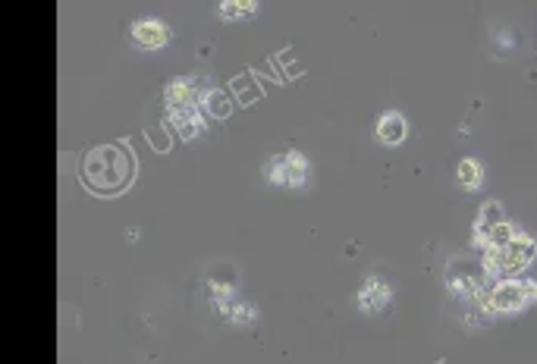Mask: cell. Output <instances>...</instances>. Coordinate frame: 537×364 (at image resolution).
<instances>
[{
	"label": "cell",
	"mask_w": 537,
	"mask_h": 364,
	"mask_svg": "<svg viewBox=\"0 0 537 364\" xmlns=\"http://www.w3.org/2000/svg\"><path fill=\"white\" fill-rule=\"evenodd\" d=\"M377 135L384 145H399L402 139H406V120H402L399 113H384L377 123Z\"/></svg>",
	"instance_id": "obj_7"
},
{
	"label": "cell",
	"mask_w": 537,
	"mask_h": 364,
	"mask_svg": "<svg viewBox=\"0 0 537 364\" xmlns=\"http://www.w3.org/2000/svg\"><path fill=\"white\" fill-rule=\"evenodd\" d=\"M255 7L252 4H223V13L233 16V13H252Z\"/></svg>",
	"instance_id": "obj_9"
},
{
	"label": "cell",
	"mask_w": 537,
	"mask_h": 364,
	"mask_svg": "<svg viewBox=\"0 0 537 364\" xmlns=\"http://www.w3.org/2000/svg\"><path fill=\"white\" fill-rule=\"evenodd\" d=\"M534 252H537L534 239L512 230L506 239L494 242V248L487 252V267H490V273H516L531 264Z\"/></svg>",
	"instance_id": "obj_2"
},
{
	"label": "cell",
	"mask_w": 537,
	"mask_h": 364,
	"mask_svg": "<svg viewBox=\"0 0 537 364\" xmlns=\"http://www.w3.org/2000/svg\"><path fill=\"white\" fill-rule=\"evenodd\" d=\"M132 161L114 145H104V148H95L92 154L85 157V167H82V179L88 189L95 192H120L129 176H132Z\"/></svg>",
	"instance_id": "obj_1"
},
{
	"label": "cell",
	"mask_w": 537,
	"mask_h": 364,
	"mask_svg": "<svg viewBox=\"0 0 537 364\" xmlns=\"http://www.w3.org/2000/svg\"><path fill=\"white\" fill-rule=\"evenodd\" d=\"M534 299H537V283H531V280H506V283L494 286V292H490V308L509 314V311L525 308Z\"/></svg>",
	"instance_id": "obj_3"
},
{
	"label": "cell",
	"mask_w": 537,
	"mask_h": 364,
	"mask_svg": "<svg viewBox=\"0 0 537 364\" xmlns=\"http://www.w3.org/2000/svg\"><path fill=\"white\" fill-rule=\"evenodd\" d=\"M393 299V289L387 286V280H380V277H371L362 292H358V308L362 311H384Z\"/></svg>",
	"instance_id": "obj_5"
},
{
	"label": "cell",
	"mask_w": 537,
	"mask_h": 364,
	"mask_svg": "<svg viewBox=\"0 0 537 364\" xmlns=\"http://www.w3.org/2000/svg\"><path fill=\"white\" fill-rule=\"evenodd\" d=\"M132 38H136L142 48H164L170 41V29L161 19H139V22H132Z\"/></svg>",
	"instance_id": "obj_6"
},
{
	"label": "cell",
	"mask_w": 537,
	"mask_h": 364,
	"mask_svg": "<svg viewBox=\"0 0 537 364\" xmlns=\"http://www.w3.org/2000/svg\"><path fill=\"white\" fill-rule=\"evenodd\" d=\"M267 179L277 182V186H302L308 179V161L299 151H286L267 164Z\"/></svg>",
	"instance_id": "obj_4"
},
{
	"label": "cell",
	"mask_w": 537,
	"mask_h": 364,
	"mask_svg": "<svg viewBox=\"0 0 537 364\" xmlns=\"http://www.w3.org/2000/svg\"><path fill=\"white\" fill-rule=\"evenodd\" d=\"M456 176H459V186H465V189H478L481 179H484L478 161H462L459 170H456Z\"/></svg>",
	"instance_id": "obj_8"
}]
</instances>
